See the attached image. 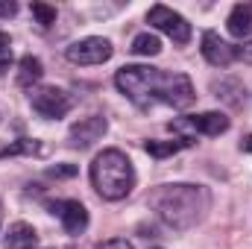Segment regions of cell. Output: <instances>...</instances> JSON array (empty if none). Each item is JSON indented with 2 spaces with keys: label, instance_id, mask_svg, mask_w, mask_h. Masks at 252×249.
Segmentation results:
<instances>
[{
  "label": "cell",
  "instance_id": "cell-19",
  "mask_svg": "<svg viewBox=\"0 0 252 249\" xmlns=\"http://www.w3.org/2000/svg\"><path fill=\"white\" fill-rule=\"evenodd\" d=\"M47 176L50 179H70V176H76V167L73 164H56V167L47 170Z\"/></svg>",
  "mask_w": 252,
  "mask_h": 249
},
{
  "label": "cell",
  "instance_id": "cell-18",
  "mask_svg": "<svg viewBox=\"0 0 252 249\" xmlns=\"http://www.w3.org/2000/svg\"><path fill=\"white\" fill-rule=\"evenodd\" d=\"M12 62V41L6 32H0V70H6Z\"/></svg>",
  "mask_w": 252,
  "mask_h": 249
},
{
  "label": "cell",
  "instance_id": "cell-5",
  "mask_svg": "<svg viewBox=\"0 0 252 249\" xmlns=\"http://www.w3.org/2000/svg\"><path fill=\"white\" fill-rule=\"evenodd\" d=\"M30 103H32V109H35L41 118H47V121H59V118H64V115L70 112V106H73L70 94L62 91V88H56V85L32 91Z\"/></svg>",
  "mask_w": 252,
  "mask_h": 249
},
{
  "label": "cell",
  "instance_id": "cell-9",
  "mask_svg": "<svg viewBox=\"0 0 252 249\" xmlns=\"http://www.w3.org/2000/svg\"><path fill=\"white\" fill-rule=\"evenodd\" d=\"M106 132V121L103 118H85L79 124L70 126V144L73 147H91L94 141H100Z\"/></svg>",
  "mask_w": 252,
  "mask_h": 249
},
{
  "label": "cell",
  "instance_id": "cell-21",
  "mask_svg": "<svg viewBox=\"0 0 252 249\" xmlns=\"http://www.w3.org/2000/svg\"><path fill=\"white\" fill-rule=\"evenodd\" d=\"M15 12H18V3H12V0H9V3L0 0V18H12Z\"/></svg>",
  "mask_w": 252,
  "mask_h": 249
},
{
  "label": "cell",
  "instance_id": "cell-3",
  "mask_svg": "<svg viewBox=\"0 0 252 249\" xmlns=\"http://www.w3.org/2000/svg\"><path fill=\"white\" fill-rule=\"evenodd\" d=\"M91 185L109 202H118V199L129 196L135 187V167H132L129 156L121 150L97 153L91 161Z\"/></svg>",
  "mask_w": 252,
  "mask_h": 249
},
{
  "label": "cell",
  "instance_id": "cell-10",
  "mask_svg": "<svg viewBox=\"0 0 252 249\" xmlns=\"http://www.w3.org/2000/svg\"><path fill=\"white\" fill-rule=\"evenodd\" d=\"M182 126H190L193 132H202V135H223L229 129V118L223 112H202V115H190L188 121H182Z\"/></svg>",
  "mask_w": 252,
  "mask_h": 249
},
{
  "label": "cell",
  "instance_id": "cell-20",
  "mask_svg": "<svg viewBox=\"0 0 252 249\" xmlns=\"http://www.w3.org/2000/svg\"><path fill=\"white\" fill-rule=\"evenodd\" d=\"M97 249H135L129 241H124V238H112V241H106V244H100Z\"/></svg>",
  "mask_w": 252,
  "mask_h": 249
},
{
  "label": "cell",
  "instance_id": "cell-16",
  "mask_svg": "<svg viewBox=\"0 0 252 249\" xmlns=\"http://www.w3.org/2000/svg\"><path fill=\"white\" fill-rule=\"evenodd\" d=\"M32 153H41V147H38V141H30V138H21V141H15L12 147H6V150H0V158H12V156H32Z\"/></svg>",
  "mask_w": 252,
  "mask_h": 249
},
{
  "label": "cell",
  "instance_id": "cell-22",
  "mask_svg": "<svg viewBox=\"0 0 252 249\" xmlns=\"http://www.w3.org/2000/svg\"><path fill=\"white\" fill-rule=\"evenodd\" d=\"M241 150H244V153H252V135H247V138L241 141Z\"/></svg>",
  "mask_w": 252,
  "mask_h": 249
},
{
  "label": "cell",
  "instance_id": "cell-8",
  "mask_svg": "<svg viewBox=\"0 0 252 249\" xmlns=\"http://www.w3.org/2000/svg\"><path fill=\"white\" fill-rule=\"evenodd\" d=\"M202 56L205 62L214 67H226L238 59V47H232L229 41H223L217 32H205L202 35Z\"/></svg>",
  "mask_w": 252,
  "mask_h": 249
},
{
  "label": "cell",
  "instance_id": "cell-1",
  "mask_svg": "<svg viewBox=\"0 0 252 249\" xmlns=\"http://www.w3.org/2000/svg\"><path fill=\"white\" fill-rule=\"evenodd\" d=\"M118 88L124 91L126 97L147 109L150 103H167L173 109H188L193 103V85L185 73H164L158 67H150V64H126L118 70L115 76Z\"/></svg>",
  "mask_w": 252,
  "mask_h": 249
},
{
  "label": "cell",
  "instance_id": "cell-14",
  "mask_svg": "<svg viewBox=\"0 0 252 249\" xmlns=\"http://www.w3.org/2000/svg\"><path fill=\"white\" fill-rule=\"evenodd\" d=\"M41 62L35 59V56H24L21 59V64H18V85L21 88H30L32 82H38L41 79Z\"/></svg>",
  "mask_w": 252,
  "mask_h": 249
},
{
  "label": "cell",
  "instance_id": "cell-17",
  "mask_svg": "<svg viewBox=\"0 0 252 249\" xmlns=\"http://www.w3.org/2000/svg\"><path fill=\"white\" fill-rule=\"evenodd\" d=\"M30 12H32V18H35L41 27H53V24H56V9H53L50 3H38V0H35V3L30 6Z\"/></svg>",
  "mask_w": 252,
  "mask_h": 249
},
{
  "label": "cell",
  "instance_id": "cell-15",
  "mask_svg": "<svg viewBox=\"0 0 252 249\" xmlns=\"http://www.w3.org/2000/svg\"><path fill=\"white\" fill-rule=\"evenodd\" d=\"M132 53H138V56H158V53H161V41H158V35H150V32L135 35V41H132Z\"/></svg>",
  "mask_w": 252,
  "mask_h": 249
},
{
  "label": "cell",
  "instance_id": "cell-11",
  "mask_svg": "<svg viewBox=\"0 0 252 249\" xmlns=\"http://www.w3.org/2000/svg\"><path fill=\"white\" fill-rule=\"evenodd\" d=\"M38 235L30 223H12L6 235V249H35Z\"/></svg>",
  "mask_w": 252,
  "mask_h": 249
},
{
  "label": "cell",
  "instance_id": "cell-2",
  "mask_svg": "<svg viewBox=\"0 0 252 249\" xmlns=\"http://www.w3.org/2000/svg\"><path fill=\"white\" fill-rule=\"evenodd\" d=\"M153 208L173 229H190L208 208V190L202 185H164L156 190Z\"/></svg>",
  "mask_w": 252,
  "mask_h": 249
},
{
  "label": "cell",
  "instance_id": "cell-13",
  "mask_svg": "<svg viewBox=\"0 0 252 249\" xmlns=\"http://www.w3.org/2000/svg\"><path fill=\"white\" fill-rule=\"evenodd\" d=\"M190 144H193V138H176V141H147V144H144V150H147L153 158H167V156L179 153L182 147H190Z\"/></svg>",
  "mask_w": 252,
  "mask_h": 249
},
{
  "label": "cell",
  "instance_id": "cell-7",
  "mask_svg": "<svg viewBox=\"0 0 252 249\" xmlns=\"http://www.w3.org/2000/svg\"><path fill=\"white\" fill-rule=\"evenodd\" d=\"M47 208H50V214H56L62 220L67 235H82L88 229V211L79 199H56V202H47Z\"/></svg>",
  "mask_w": 252,
  "mask_h": 249
},
{
  "label": "cell",
  "instance_id": "cell-4",
  "mask_svg": "<svg viewBox=\"0 0 252 249\" xmlns=\"http://www.w3.org/2000/svg\"><path fill=\"white\" fill-rule=\"evenodd\" d=\"M112 41L109 38H100V35H88V38H82V41H73L67 50H64V56H67V62L73 64H103L112 59Z\"/></svg>",
  "mask_w": 252,
  "mask_h": 249
},
{
  "label": "cell",
  "instance_id": "cell-12",
  "mask_svg": "<svg viewBox=\"0 0 252 249\" xmlns=\"http://www.w3.org/2000/svg\"><path fill=\"white\" fill-rule=\"evenodd\" d=\"M226 27H229V32H232L235 38L250 35L252 32V3H238V6L232 9V15H229Z\"/></svg>",
  "mask_w": 252,
  "mask_h": 249
},
{
  "label": "cell",
  "instance_id": "cell-6",
  "mask_svg": "<svg viewBox=\"0 0 252 249\" xmlns=\"http://www.w3.org/2000/svg\"><path fill=\"white\" fill-rule=\"evenodd\" d=\"M147 21H150L156 30H161L164 35H170L176 44H188L190 41V24L179 15V12H173V9H167V6H161V3L147 12Z\"/></svg>",
  "mask_w": 252,
  "mask_h": 249
}]
</instances>
